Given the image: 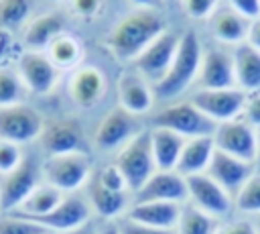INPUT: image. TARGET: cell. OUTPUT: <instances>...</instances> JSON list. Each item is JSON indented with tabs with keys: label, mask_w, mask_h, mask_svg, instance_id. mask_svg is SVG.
<instances>
[{
	"label": "cell",
	"mask_w": 260,
	"mask_h": 234,
	"mask_svg": "<svg viewBox=\"0 0 260 234\" xmlns=\"http://www.w3.org/2000/svg\"><path fill=\"white\" fill-rule=\"evenodd\" d=\"M165 31V18L156 10L136 8L114 24L108 37V49L118 61H134Z\"/></svg>",
	"instance_id": "cell-1"
},
{
	"label": "cell",
	"mask_w": 260,
	"mask_h": 234,
	"mask_svg": "<svg viewBox=\"0 0 260 234\" xmlns=\"http://www.w3.org/2000/svg\"><path fill=\"white\" fill-rule=\"evenodd\" d=\"M201 57H203V49H201L199 37L193 31L185 33L181 37V43L169 73L154 85V98L165 102L185 94L199 75Z\"/></svg>",
	"instance_id": "cell-2"
},
{
	"label": "cell",
	"mask_w": 260,
	"mask_h": 234,
	"mask_svg": "<svg viewBox=\"0 0 260 234\" xmlns=\"http://www.w3.org/2000/svg\"><path fill=\"white\" fill-rule=\"evenodd\" d=\"M43 181L61 193H75L91 179V159L85 151L47 157L41 165Z\"/></svg>",
	"instance_id": "cell-3"
},
{
	"label": "cell",
	"mask_w": 260,
	"mask_h": 234,
	"mask_svg": "<svg viewBox=\"0 0 260 234\" xmlns=\"http://www.w3.org/2000/svg\"><path fill=\"white\" fill-rule=\"evenodd\" d=\"M118 169L122 171L130 193H136L156 171L152 144H150V130L142 128L132 140H128L116 155Z\"/></svg>",
	"instance_id": "cell-4"
},
{
	"label": "cell",
	"mask_w": 260,
	"mask_h": 234,
	"mask_svg": "<svg viewBox=\"0 0 260 234\" xmlns=\"http://www.w3.org/2000/svg\"><path fill=\"white\" fill-rule=\"evenodd\" d=\"M152 126L169 128L183 138H195V136H213L217 124L207 118L191 100L175 102L165 108H160L152 116Z\"/></svg>",
	"instance_id": "cell-5"
},
{
	"label": "cell",
	"mask_w": 260,
	"mask_h": 234,
	"mask_svg": "<svg viewBox=\"0 0 260 234\" xmlns=\"http://www.w3.org/2000/svg\"><path fill=\"white\" fill-rule=\"evenodd\" d=\"M41 183H43L41 167L37 165V161L32 157L24 155L22 163L14 171L0 175V212L10 214L16 208H20V203Z\"/></svg>",
	"instance_id": "cell-6"
},
{
	"label": "cell",
	"mask_w": 260,
	"mask_h": 234,
	"mask_svg": "<svg viewBox=\"0 0 260 234\" xmlns=\"http://www.w3.org/2000/svg\"><path fill=\"white\" fill-rule=\"evenodd\" d=\"M179 43H181V37L175 33V31H165L158 39H154L132 63H134V69L146 79V81H152L154 85L169 73L173 61H175V55H177V49H179Z\"/></svg>",
	"instance_id": "cell-7"
},
{
	"label": "cell",
	"mask_w": 260,
	"mask_h": 234,
	"mask_svg": "<svg viewBox=\"0 0 260 234\" xmlns=\"http://www.w3.org/2000/svg\"><path fill=\"white\" fill-rule=\"evenodd\" d=\"M43 116L28 104H12L0 108V138L16 144L39 140L43 132Z\"/></svg>",
	"instance_id": "cell-8"
},
{
	"label": "cell",
	"mask_w": 260,
	"mask_h": 234,
	"mask_svg": "<svg viewBox=\"0 0 260 234\" xmlns=\"http://www.w3.org/2000/svg\"><path fill=\"white\" fill-rule=\"evenodd\" d=\"M189 100L215 124L230 122L242 116L246 104V92L240 87L228 90H195Z\"/></svg>",
	"instance_id": "cell-9"
},
{
	"label": "cell",
	"mask_w": 260,
	"mask_h": 234,
	"mask_svg": "<svg viewBox=\"0 0 260 234\" xmlns=\"http://www.w3.org/2000/svg\"><path fill=\"white\" fill-rule=\"evenodd\" d=\"M187 179V193L189 203L199 208L201 212L213 216V218H225L234 210V197L207 173L191 175Z\"/></svg>",
	"instance_id": "cell-10"
},
{
	"label": "cell",
	"mask_w": 260,
	"mask_h": 234,
	"mask_svg": "<svg viewBox=\"0 0 260 234\" xmlns=\"http://www.w3.org/2000/svg\"><path fill=\"white\" fill-rule=\"evenodd\" d=\"M30 222L43 226L45 230H49L53 234L69 232V230H75V228L91 222V206H89L87 197L77 193V191L75 193H65L61 203L53 212H49L47 216L35 218Z\"/></svg>",
	"instance_id": "cell-11"
},
{
	"label": "cell",
	"mask_w": 260,
	"mask_h": 234,
	"mask_svg": "<svg viewBox=\"0 0 260 234\" xmlns=\"http://www.w3.org/2000/svg\"><path fill=\"white\" fill-rule=\"evenodd\" d=\"M215 149L221 153H228L236 159H242L246 163L254 165L256 157V128L250 126L246 120L236 118L230 122L217 124L213 132Z\"/></svg>",
	"instance_id": "cell-12"
},
{
	"label": "cell",
	"mask_w": 260,
	"mask_h": 234,
	"mask_svg": "<svg viewBox=\"0 0 260 234\" xmlns=\"http://www.w3.org/2000/svg\"><path fill=\"white\" fill-rule=\"evenodd\" d=\"M138 132L140 128L136 124V116L116 106L100 120L93 132V144L98 151H120Z\"/></svg>",
	"instance_id": "cell-13"
},
{
	"label": "cell",
	"mask_w": 260,
	"mask_h": 234,
	"mask_svg": "<svg viewBox=\"0 0 260 234\" xmlns=\"http://www.w3.org/2000/svg\"><path fill=\"white\" fill-rule=\"evenodd\" d=\"M108 90L104 71L95 65H79L67 79V96L77 108H93L102 102Z\"/></svg>",
	"instance_id": "cell-14"
},
{
	"label": "cell",
	"mask_w": 260,
	"mask_h": 234,
	"mask_svg": "<svg viewBox=\"0 0 260 234\" xmlns=\"http://www.w3.org/2000/svg\"><path fill=\"white\" fill-rule=\"evenodd\" d=\"M16 71H18L24 87L39 96L49 94L55 87L57 75H59V69L53 65L49 55L43 51H24L18 57Z\"/></svg>",
	"instance_id": "cell-15"
},
{
	"label": "cell",
	"mask_w": 260,
	"mask_h": 234,
	"mask_svg": "<svg viewBox=\"0 0 260 234\" xmlns=\"http://www.w3.org/2000/svg\"><path fill=\"white\" fill-rule=\"evenodd\" d=\"M197 90H228L236 85L234 57L223 49H207L201 57L199 75L195 79Z\"/></svg>",
	"instance_id": "cell-16"
},
{
	"label": "cell",
	"mask_w": 260,
	"mask_h": 234,
	"mask_svg": "<svg viewBox=\"0 0 260 234\" xmlns=\"http://www.w3.org/2000/svg\"><path fill=\"white\" fill-rule=\"evenodd\" d=\"M189 199L187 179L179 171L156 169L152 177L134 193V201H175L185 203Z\"/></svg>",
	"instance_id": "cell-17"
},
{
	"label": "cell",
	"mask_w": 260,
	"mask_h": 234,
	"mask_svg": "<svg viewBox=\"0 0 260 234\" xmlns=\"http://www.w3.org/2000/svg\"><path fill=\"white\" fill-rule=\"evenodd\" d=\"M39 142H41V149L47 153V157L85 151L83 149V130L75 120L47 122L43 126Z\"/></svg>",
	"instance_id": "cell-18"
},
{
	"label": "cell",
	"mask_w": 260,
	"mask_h": 234,
	"mask_svg": "<svg viewBox=\"0 0 260 234\" xmlns=\"http://www.w3.org/2000/svg\"><path fill=\"white\" fill-rule=\"evenodd\" d=\"M118 106L132 116H142L152 110L154 106V87L138 73V71H124L118 77Z\"/></svg>",
	"instance_id": "cell-19"
},
{
	"label": "cell",
	"mask_w": 260,
	"mask_h": 234,
	"mask_svg": "<svg viewBox=\"0 0 260 234\" xmlns=\"http://www.w3.org/2000/svg\"><path fill=\"white\" fill-rule=\"evenodd\" d=\"M213 181H217L232 197H236V193L244 187V183L256 173L252 163H246L242 159H236L228 153H221L215 149V155L205 171Z\"/></svg>",
	"instance_id": "cell-20"
},
{
	"label": "cell",
	"mask_w": 260,
	"mask_h": 234,
	"mask_svg": "<svg viewBox=\"0 0 260 234\" xmlns=\"http://www.w3.org/2000/svg\"><path fill=\"white\" fill-rule=\"evenodd\" d=\"M181 210L183 203H175V201H134L126 210L124 218L152 228L175 230L181 218Z\"/></svg>",
	"instance_id": "cell-21"
},
{
	"label": "cell",
	"mask_w": 260,
	"mask_h": 234,
	"mask_svg": "<svg viewBox=\"0 0 260 234\" xmlns=\"http://www.w3.org/2000/svg\"><path fill=\"white\" fill-rule=\"evenodd\" d=\"M87 201L91 206V212H95L102 220L106 222H118L120 218H124L128 206V193L122 191H112L108 187H104L95 177H91L87 181Z\"/></svg>",
	"instance_id": "cell-22"
},
{
	"label": "cell",
	"mask_w": 260,
	"mask_h": 234,
	"mask_svg": "<svg viewBox=\"0 0 260 234\" xmlns=\"http://www.w3.org/2000/svg\"><path fill=\"white\" fill-rule=\"evenodd\" d=\"M209 28H211V35L215 41H219L223 45H236L238 47V45L246 43V39H248L250 20H246L236 10L225 6V8H217L211 14Z\"/></svg>",
	"instance_id": "cell-23"
},
{
	"label": "cell",
	"mask_w": 260,
	"mask_h": 234,
	"mask_svg": "<svg viewBox=\"0 0 260 234\" xmlns=\"http://www.w3.org/2000/svg\"><path fill=\"white\" fill-rule=\"evenodd\" d=\"M148 130H150V144H152V155H154L156 169L177 171V163L181 159V153H183V147H185L187 138H183L181 134H177L169 128L152 126Z\"/></svg>",
	"instance_id": "cell-24"
},
{
	"label": "cell",
	"mask_w": 260,
	"mask_h": 234,
	"mask_svg": "<svg viewBox=\"0 0 260 234\" xmlns=\"http://www.w3.org/2000/svg\"><path fill=\"white\" fill-rule=\"evenodd\" d=\"M215 155V142L213 136H195V138H187L181 159L177 163V171L183 177H191V175H199L205 173L211 159Z\"/></svg>",
	"instance_id": "cell-25"
},
{
	"label": "cell",
	"mask_w": 260,
	"mask_h": 234,
	"mask_svg": "<svg viewBox=\"0 0 260 234\" xmlns=\"http://www.w3.org/2000/svg\"><path fill=\"white\" fill-rule=\"evenodd\" d=\"M234 69H236V85L246 92H260V51L252 45L242 43L234 49Z\"/></svg>",
	"instance_id": "cell-26"
},
{
	"label": "cell",
	"mask_w": 260,
	"mask_h": 234,
	"mask_svg": "<svg viewBox=\"0 0 260 234\" xmlns=\"http://www.w3.org/2000/svg\"><path fill=\"white\" fill-rule=\"evenodd\" d=\"M63 33V20L55 12H45L37 18H32L24 28V45L28 51H43L49 49V45Z\"/></svg>",
	"instance_id": "cell-27"
},
{
	"label": "cell",
	"mask_w": 260,
	"mask_h": 234,
	"mask_svg": "<svg viewBox=\"0 0 260 234\" xmlns=\"http://www.w3.org/2000/svg\"><path fill=\"white\" fill-rule=\"evenodd\" d=\"M63 195H65V193H61L57 187H53V185H49V183L43 181V183L20 203V208H16V210L10 212V214L20 216V218H26V220H35V218L47 216L49 212H53V210L61 203Z\"/></svg>",
	"instance_id": "cell-28"
},
{
	"label": "cell",
	"mask_w": 260,
	"mask_h": 234,
	"mask_svg": "<svg viewBox=\"0 0 260 234\" xmlns=\"http://www.w3.org/2000/svg\"><path fill=\"white\" fill-rule=\"evenodd\" d=\"M47 55L49 59L53 61V65L57 69H75L81 65V59H83V45L77 37L73 35H67V33H61L47 49Z\"/></svg>",
	"instance_id": "cell-29"
},
{
	"label": "cell",
	"mask_w": 260,
	"mask_h": 234,
	"mask_svg": "<svg viewBox=\"0 0 260 234\" xmlns=\"http://www.w3.org/2000/svg\"><path fill=\"white\" fill-rule=\"evenodd\" d=\"M219 228V220L201 212L191 203H183L179 224L175 228L177 234H215Z\"/></svg>",
	"instance_id": "cell-30"
},
{
	"label": "cell",
	"mask_w": 260,
	"mask_h": 234,
	"mask_svg": "<svg viewBox=\"0 0 260 234\" xmlns=\"http://www.w3.org/2000/svg\"><path fill=\"white\" fill-rule=\"evenodd\" d=\"M234 210L248 214V216H258L260 214V173H254L244 187L236 193L234 197Z\"/></svg>",
	"instance_id": "cell-31"
},
{
	"label": "cell",
	"mask_w": 260,
	"mask_h": 234,
	"mask_svg": "<svg viewBox=\"0 0 260 234\" xmlns=\"http://www.w3.org/2000/svg\"><path fill=\"white\" fill-rule=\"evenodd\" d=\"M26 87L18 75V71L2 67L0 69V108L2 106H12L20 104Z\"/></svg>",
	"instance_id": "cell-32"
},
{
	"label": "cell",
	"mask_w": 260,
	"mask_h": 234,
	"mask_svg": "<svg viewBox=\"0 0 260 234\" xmlns=\"http://www.w3.org/2000/svg\"><path fill=\"white\" fill-rule=\"evenodd\" d=\"M32 10V0H0V26L18 28L26 22Z\"/></svg>",
	"instance_id": "cell-33"
},
{
	"label": "cell",
	"mask_w": 260,
	"mask_h": 234,
	"mask_svg": "<svg viewBox=\"0 0 260 234\" xmlns=\"http://www.w3.org/2000/svg\"><path fill=\"white\" fill-rule=\"evenodd\" d=\"M43 232H49V230H45L43 226L26 218H20L14 214L0 216V234H43Z\"/></svg>",
	"instance_id": "cell-34"
},
{
	"label": "cell",
	"mask_w": 260,
	"mask_h": 234,
	"mask_svg": "<svg viewBox=\"0 0 260 234\" xmlns=\"http://www.w3.org/2000/svg\"><path fill=\"white\" fill-rule=\"evenodd\" d=\"M93 177H95L104 187H108V189H112V191H122V193H128V191H130V189H128V183H126V179H124V175H122V171L118 169L116 163L104 165Z\"/></svg>",
	"instance_id": "cell-35"
},
{
	"label": "cell",
	"mask_w": 260,
	"mask_h": 234,
	"mask_svg": "<svg viewBox=\"0 0 260 234\" xmlns=\"http://www.w3.org/2000/svg\"><path fill=\"white\" fill-rule=\"evenodd\" d=\"M22 159H24V155H22L20 144L0 138V175L14 171L22 163Z\"/></svg>",
	"instance_id": "cell-36"
},
{
	"label": "cell",
	"mask_w": 260,
	"mask_h": 234,
	"mask_svg": "<svg viewBox=\"0 0 260 234\" xmlns=\"http://www.w3.org/2000/svg\"><path fill=\"white\" fill-rule=\"evenodd\" d=\"M183 10L193 20L211 18V14L217 10V0H181Z\"/></svg>",
	"instance_id": "cell-37"
},
{
	"label": "cell",
	"mask_w": 260,
	"mask_h": 234,
	"mask_svg": "<svg viewBox=\"0 0 260 234\" xmlns=\"http://www.w3.org/2000/svg\"><path fill=\"white\" fill-rule=\"evenodd\" d=\"M240 118L246 120L256 130L260 128V92L246 94V104H244V110H242Z\"/></svg>",
	"instance_id": "cell-38"
},
{
	"label": "cell",
	"mask_w": 260,
	"mask_h": 234,
	"mask_svg": "<svg viewBox=\"0 0 260 234\" xmlns=\"http://www.w3.org/2000/svg\"><path fill=\"white\" fill-rule=\"evenodd\" d=\"M118 230H120V234H177L175 230H162V228L144 226V224L132 222L128 218H120L118 220Z\"/></svg>",
	"instance_id": "cell-39"
},
{
	"label": "cell",
	"mask_w": 260,
	"mask_h": 234,
	"mask_svg": "<svg viewBox=\"0 0 260 234\" xmlns=\"http://www.w3.org/2000/svg\"><path fill=\"white\" fill-rule=\"evenodd\" d=\"M104 0H69V8L79 16V18H93L102 10Z\"/></svg>",
	"instance_id": "cell-40"
},
{
	"label": "cell",
	"mask_w": 260,
	"mask_h": 234,
	"mask_svg": "<svg viewBox=\"0 0 260 234\" xmlns=\"http://www.w3.org/2000/svg\"><path fill=\"white\" fill-rule=\"evenodd\" d=\"M228 6L250 22L260 16V0H228Z\"/></svg>",
	"instance_id": "cell-41"
},
{
	"label": "cell",
	"mask_w": 260,
	"mask_h": 234,
	"mask_svg": "<svg viewBox=\"0 0 260 234\" xmlns=\"http://www.w3.org/2000/svg\"><path fill=\"white\" fill-rule=\"evenodd\" d=\"M215 234H256L254 222L248 218H238V220H230L225 224H219Z\"/></svg>",
	"instance_id": "cell-42"
},
{
	"label": "cell",
	"mask_w": 260,
	"mask_h": 234,
	"mask_svg": "<svg viewBox=\"0 0 260 234\" xmlns=\"http://www.w3.org/2000/svg\"><path fill=\"white\" fill-rule=\"evenodd\" d=\"M246 43H248V45H252L256 51H260V16H258L256 20H252V22H250Z\"/></svg>",
	"instance_id": "cell-43"
},
{
	"label": "cell",
	"mask_w": 260,
	"mask_h": 234,
	"mask_svg": "<svg viewBox=\"0 0 260 234\" xmlns=\"http://www.w3.org/2000/svg\"><path fill=\"white\" fill-rule=\"evenodd\" d=\"M98 230H100V226L91 220V222H87V224H83V226H79V228H75V230L61 232V234H98Z\"/></svg>",
	"instance_id": "cell-44"
},
{
	"label": "cell",
	"mask_w": 260,
	"mask_h": 234,
	"mask_svg": "<svg viewBox=\"0 0 260 234\" xmlns=\"http://www.w3.org/2000/svg\"><path fill=\"white\" fill-rule=\"evenodd\" d=\"M130 4H134L136 8H142V10H156L162 0H128Z\"/></svg>",
	"instance_id": "cell-45"
},
{
	"label": "cell",
	"mask_w": 260,
	"mask_h": 234,
	"mask_svg": "<svg viewBox=\"0 0 260 234\" xmlns=\"http://www.w3.org/2000/svg\"><path fill=\"white\" fill-rule=\"evenodd\" d=\"M98 234H120L118 222H106V224H102L100 230H98Z\"/></svg>",
	"instance_id": "cell-46"
},
{
	"label": "cell",
	"mask_w": 260,
	"mask_h": 234,
	"mask_svg": "<svg viewBox=\"0 0 260 234\" xmlns=\"http://www.w3.org/2000/svg\"><path fill=\"white\" fill-rule=\"evenodd\" d=\"M254 169L260 173V128L256 130V157H254Z\"/></svg>",
	"instance_id": "cell-47"
},
{
	"label": "cell",
	"mask_w": 260,
	"mask_h": 234,
	"mask_svg": "<svg viewBox=\"0 0 260 234\" xmlns=\"http://www.w3.org/2000/svg\"><path fill=\"white\" fill-rule=\"evenodd\" d=\"M252 222H254V228H256V234H260V214H258V216H254V220H252Z\"/></svg>",
	"instance_id": "cell-48"
},
{
	"label": "cell",
	"mask_w": 260,
	"mask_h": 234,
	"mask_svg": "<svg viewBox=\"0 0 260 234\" xmlns=\"http://www.w3.org/2000/svg\"><path fill=\"white\" fill-rule=\"evenodd\" d=\"M47 2H53V4H57V2H63V0H47Z\"/></svg>",
	"instance_id": "cell-49"
},
{
	"label": "cell",
	"mask_w": 260,
	"mask_h": 234,
	"mask_svg": "<svg viewBox=\"0 0 260 234\" xmlns=\"http://www.w3.org/2000/svg\"><path fill=\"white\" fill-rule=\"evenodd\" d=\"M162 2H175V0H162Z\"/></svg>",
	"instance_id": "cell-50"
},
{
	"label": "cell",
	"mask_w": 260,
	"mask_h": 234,
	"mask_svg": "<svg viewBox=\"0 0 260 234\" xmlns=\"http://www.w3.org/2000/svg\"><path fill=\"white\" fill-rule=\"evenodd\" d=\"M43 234H53V232H43Z\"/></svg>",
	"instance_id": "cell-51"
}]
</instances>
